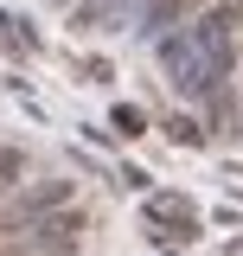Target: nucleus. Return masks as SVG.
<instances>
[{"label":"nucleus","instance_id":"f257e3e1","mask_svg":"<svg viewBox=\"0 0 243 256\" xmlns=\"http://www.w3.org/2000/svg\"><path fill=\"white\" fill-rule=\"evenodd\" d=\"M166 70H173L180 90L205 96L218 77H224V20H205L192 38H173V45H166Z\"/></svg>","mask_w":243,"mask_h":256},{"label":"nucleus","instance_id":"f03ea898","mask_svg":"<svg viewBox=\"0 0 243 256\" xmlns=\"http://www.w3.org/2000/svg\"><path fill=\"white\" fill-rule=\"evenodd\" d=\"M26 180V148H0V198H13Z\"/></svg>","mask_w":243,"mask_h":256}]
</instances>
